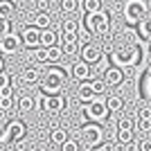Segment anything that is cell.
I'll use <instances>...</instances> for the list:
<instances>
[{
    "instance_id": "d590c367",
    "label": "cell",
    "mask_w": 151,
    "mask_h": 151,
    "mask_svg": "<svg viewBox=\"0 0 151 151\" xmlns=\"http://www.w3.org/2000/svg\"><path fill=\"white\" fill-rule=\"evenodd\" d=\"M138 149H140V151H151V140H149V138H142V140L138 142Z\"/></svg>"
},
{
    "instance_id": "ac0fdd59",
    "label": "cell",
    "mask_w": 151,
    "mask_h": 151,
    "mask_svg": "<svg viewBox=\"0 0 151 151\" xmlns=\"http://www.w3.org/2000/svg\"><path fill=\"white\" fill-rule=\"evenodd\" d=\"M65 140H68V131H65V129L59 126V129H52V131H50V142H52V145H59V147H61Z\"/></svg>"
},
{
    "instance_id": "8d00e7d4",
    "label": "cell",
    "mask_w": 151,
    "mask_h": 151,
    "mask_svg": "<svg viewBox=\"0 0 151 151\" xmlns=\"http://www.w3.org/2000/svg\"><path fill=\"white\" fill-rule=\"evenodd\" d=\"M12 95H14V86L12 83H7V86L0 88V97H12Z\"/></svg>"
},
{
    "instance_id": "9a60e30c",
    "label": "cell",
    "mask_w": 151,
    "mask_h": 151,
    "mask_svg": "<svg viewBox=\"0 0 151 151\" xmlns=\"http://www.w3.org/2000/svg\"><path fill=\"white\" fill-rule=\"evenodd\" d=\"M59 41V34L54 29H50V27H47V29H41V38H38V43L43 45V47H50V45H54Z\"/></svg>"
},
{
    "instance_id": "4316f807",
    "label": "cell",
    "mask_w": 151,
    "mask_h": 151,
    "mask_svg": "<svg viewBox=\"0 0 151 151\" xmlns=\"http://www.w3.org/2000/svg\"><path fill=\"white\" fill-rule=\"evenodd\" d=\"M81 9H83L86 14L99 12V9H101V0H81Z\"/></svg>"
},
{
    "instance_id": "30bf717a",
    "label": "cell",
    "mask_w": 151,
    "mask_h": 151,
    "mask_svg": "<svg viewBox=\"0 0 151 151\" xmlns=\"http://www.w3.org/2000/svg\"><path fill=\"white\" fill-rule=\"evenodd\" d=\"M79 52H81V59L86 63H90V65H95V63H99L101 59H104L101 47H99V45H95V43H86Z\"/></svg>"
},
{
    "instance_id": "e0dca14e",
    "label": "cell",
    "mask_w": 151,
    "mask_h": 151,
    "mask_svg": "<svg viewBox=\"0 0 151 151\" xmlns=\"http://www.w3.org/2000/svg\"><path fill=\"white\" fill-rule=\"evenodd\" d=\"M138 29H140V36H142V38L151 41V14H147L145 18L138 23Z\"/></svg>"
},
{
    "instance_id": "8fae6325",
    "label": "cell",
    "mask_w": 151,
    "mask_h": 151,
    "mask_svg": "<svg viewBox=\"0 0 151 151\" xmlns=\"http://www.w3.org/2000/svg\"><path fill=\"white\" fill-rule=\"evenodd\" d=\"M38 38H41V29H38L36 25H29V27H23V32H20V41H23V45L25 47H36L38 43Z\"/></svg>"
},
{
    "instance_id": "83f0119b",
    "label": "cell",
    "mask_w": 151,
    "mask_h": 151,
    "mask_svg": "<svg viewBox=\"0 0 151 151\" xmlns=\"http://www.w3.org/2000/svg\"><path fill=\"white\" fill-rule=\"evenodd\" d=\"M88 81H90V88H93V93H95V95H101L104 90H106V81H104V79H97V77H90Z\"/></svg>"
},
{
    "instance_id": "d4e9b609",
    "label": "cell",
    "mask_w": 151,
    "mask_h": 151,
    "mask_svg": "<svg viewBox=\"0 0 151 151\" xmlns=\"http://www.w3.org/2000/svg\"><path fill=\"white\" fill-rule=\"evenodd\" d=\"M61 50H63V57H75L79 52V41H68V43H61Z\"/></svg>"
},
{
    "instance_id": "4dcf8cb0",
    "label": "cell",
    "mask_w": 151,
    "mask_h": 151,
    "mask_svg": "<svg viewBox=\"0 0 151 151\" xmlns=\"http://www.w3.org/2000/svg\"><path fill=\"white\" fill-rule=\"evenodd\" d=\"M12 32V20L9 18H0V36H5Z\"/></svg>"
},
{
    "instance_id": "ab89813d",
    "label": "cell",
    "mask_w": 151,
    "mask_h": 151,
    "mask_svg": "<svg viewBox=\"0 0 151 151\" xmlns=\"http://www.w3.org/2000/svg\"><path fill=\"white\" fill-rule=\"evenodd\" d=\"M36 9L38 12H47V0H36Z\"/></svg>"
},
{
    "instance_id": "60d3db41",
    "label": "cell",
    "mask_w": 151,
    "mask_h": 151,
    "mask_svg": "<svg viewBox=\"0 0 151 151\" xmlns=\"http://www.w3.org/2000/svg\"><path fill=\"white\" fill-rule=\"evenodd\" d=\"M12 145L16 147V149H18V151H23V149H25V147H27V142H25V140H23V138H20V140H16V142H12Z\"/></svg>"
},
{
    "instance_id": "277c9868",
    "label": "cell",
    "mask_w": 151,
    "mask_h": 151,
    "mask_svg": "<svg viewBox=\"0 0 151 151\" xmlns=\"http://www.w3.org/2000/svg\"><path fill=\"white\" fill-rule=\"evenodd\" d=\"M108 108H106V99H90V101H86V106H83V117L88 122H104L108 117Z\"/></svg>"
},
{
    "instance_id": "ffe728a7",
    "label": "cell",
    "mask_w": 151,
    "mask_h": 151,
    "mask_svg": "<svg viewBox=\"0 0 151 151\" xmlns=\"http://www.w3.org/2000/svg\"><path fill=\"white\" fill-rule=\"evenodd\" d=\"M34 106H36L34 97H29V95L18 97V111H20V113H29V111H34Z\"/></svg>"
},
{
    "instance_id": "44dd1931",
    "label": "cell",
    "mask_w": 151,
    "mask_h": 151,
    "mask_svg": "<svg viewBox=\"0 0 151 151\" xmlns=\"http://www.w3.org/2000/svg\"><path fill=\"white\" fill-rule=\"evenodd\" d=\"M20 79H23L27 86H36V83L41 81V75L36 72V68H27L25 72H23V77H20Z\"/></svg>"
},
{
    "instance_id": "f1b7e54d",
    "label": "cell",
    "mask_w": 151,
    "mask_h": 151,
    "mask_svg": "<svg viewBox=\"0 0 151 151\" xmlns=\"http://www.w3.org/2000/svg\"><path fill=\"white\" fill-rule=\"evenodd\" d=\"M34 61L36 63H47V47L36 45V47H34Z\"/></svg>"
},
{
    "instance_id": "cb8c5ba5",
    "label": "cell",
    "mask_w": 151,
    "mask_h": 151,
    "mask_svg": "<svg viewBox=\"0 0 151 151\" xmlns=\"http://www.w3.org/2000/svg\"><path fill=\"white\" fill-rule=\"evenodd\" d=\"M34 25H36L38 29H47V27L52 25L50 14H47V12H41V14H36V18H34Z\"/></svg>"
},
{
    "instance_id": "74e56055",
    "label": "cell",
    "mask_w": 151,
    "mask_h": 151,
    "mask_svg": "<svg viewBox=\"0 0 151 151\" xmlns=\"http://www.w3.org/2000/svg\"><path fill=\"white\" fill-rule=\"evenodd\" d=\"M9 81H12V77L7 75L5 70H0V88H2V86H7V83H9Z\"/></svg>"
},
{
    "instance_id": "f546056e",
    "label": "cell",
    "mask_w": 151,
    "mask_h": 151,
    "mask_svg": "<svg viewBox=\"0 0 151 151\" xmlns=\"http://www.w3.org/2000/svg\"><path fill=\"white\" fill-rule=\"evenodd\" d=\"M135 126H138L140 133H151V117H138Z\"/></svg>"
},
{
    "instance_id": "2e32d148",
    "label": "cell",
    "mask_w": 151,
    "mask_h": 151,
    "mask_svg": "<svg viewBox=\"0 0 151 151\" xmlns=\"http://www.w3.org/2000/svg\"><path fill=\"white\" fill-rule=\"evenodd\" d=\"M77 97H79V101H90L95 97V93H93V88H90V81H83L79 88H77Z\"/></svg>"
},
{
    "instance_id": "6da1fadb",
    "label": "cell",
    "mask_w": 151,
    "mask_h": 151,
    "mask_svg": "<svg viewBox=\"0 0 151 151\" xmlns=\"http://www.w3.org/2000/svg\"><path fill=\"white\" fill-rule=\"evenodd\" d=\"M83 25L88 29V34H95V36H104L111 29V16H108L104 9L99 12H90L83 16Z\"/></svg>"
},
{
    "instance_id": "7bdbcfd3",
    "label": "cell",
    "mask_w": 151,
    "mask_h": 151,
    "mask_svg": "<svg viewBox=\"0 0 151 151\" xmlns=\"http://www.w3.org/2000/svg\"><path fill=\"white\" fill-rule=\"evenodd\" d=\"M149 52H151V45H149Z\"/></svg>"
},
{
    "instance_id": "b9f144b4",
    "label": "cell",
    "mask_w": 151,
    "mask_h": 151,
    "mask_svg": "<svg viewBox=\"0 0 151 151\" xmlns=\"http://www.w3.org/2000/svg\"><path fill=\"white\" fill-rule=\"evenodd\" d=\"M0 70H5V59H2V54H0Z\"/></svg>"
},
{
    "instance_id": "ba28073f",
    "label": "cell",
    "mask_w": 151,
    "mask_h": 151,
    "mask_svg": "<svg viewBox=\"0 0 151 151\" xmlns=\"http://www.w3.org/2000/svg\"><path fill=\"white\" fill-rule=\"evenodd\" d=\"M133 129H135V120L129 117V115H122L117 120V142L120 145H126L133 140Z\"/></svg>"
},
{
    "instance_id": "5bb4252c",
    "label": "cell",
    "mask_w": 151,
    "mask_h": 151,
    "mask_svg": "<svg viewBox=\"0 0 151 151\" xmlns=\"http://www.w3.org/2000/svg\"><path fill=\"white\" fill-rule=\"evenodd\" d=\"M72 77L75 79H90V63H86L81 59V61H77L75 65H72Z\"/></svg>"
},
{
    "instance_id": "e575fe53",
    "label": "cell",
    "mask_w": 151,
    "mask_h": 151,
    "mask_svg": "<svg viewBox=\"0 0 151 151\" xmlns=\"http://www.w3.org/2000/svg\"><path fill=\"white\" fill-rule=\"evenodd\" d=\"M77 25H79V23H77L75 18H68L63 23V32H77Z\"/></svg>"
},
{
    "instance_id": "d6a6232c",
    "label": "cell",
    "mask_w": 151,
    "mask_h": 151,
    "mask_svg": "<svg viewBox=\"0 0 151 151\" xmlns=\"http://www.w3.org/2000/svg\"><path fill=\"white\" fill-rule=\"evenodd\" d=\"M79 147H81V145H79L77 140H65V142L61 145V149H63V151H77Z\"/></svg>"
},
{
    "instance_id": "603a6c76",
    "label": "cell",
    "mask_w": 151,
    "mask_h": 151,
    "mask_svg": "<svg viewBox=\"0 0 151 151\" xmlns=\"http://www.w3.org/2000/svg\"><path fill=\"white\" fill-rule=\"evenodd\" d=\"M14 12H16V7H14L12 0H0V18H9L12 20Z\"/></svg>"
},
{
    "instance_id": "3957f363",
    "label": "cell",
    "mask_w": 151,
    "mask_h": 151,
    "mask_svg": "<svg viewBox=\"0 0 151 151\" xmlns=\"http://www.w3.org/2000/svg\"><path fill=\"white\" fill-rule=\"evenodd\" d=\"M113 61L120 68H131V65H135L140 61V47L135 43H129L126 47H117L113 52Z\"/></svg>"
},
{
    "instance_id": "7c38bea8",
    "label": "cell",
    "mask_w": 151,
    "mask_h": 151,
    "mask_svg": "<svg viewBox=\"0 0 151 151\" xmlns=\"http://www.w3.org/2000/svg\"><path fill=\"white\" fill-rule=\"evenodd\" d=\"M25 133H27V126L23 124L20 120L7 122V131H5V135H7V140H9V142H16V140L25 138Z\"/></svg>"
},
{
    "instance_id": "836d02e7",
    "label": "cell",
    "mask_w": 151,
    "mask_h": 151,
    "mask_svg": "<svg viewBox=\"0 0 151 151\" xmlns=\"http://www.w3.org/2000/svg\"><path fill=\"white\" fill-rule=\"evenodd\" d=\"M5 131H7V120H5V111H0V142H2V140H7Z\"/></svg>"
},
{
    "instance_id": "7a4b0ae2",
    "label": "cell",
    "mask_w": 151,
    "mask_h": 151,
    "mask_svg": "<svg viewBox=\"0 0 151 151\" xmlns=\"http://www.w3.org/2000/svg\"><path fill=\"white\" fill-rule=\"evenodd\" d=\"M38 83H41V90H43V93H61L63 83H65V72L54 63V68L47 70Z\"/></svg>"
},
{
    "instance_id": "7402d4cb",
    "label": "cell",
    "mask_w": 151,
    "mask_h": 151,
    "mask_svg": "<svg viewBox=\"0 0 151 151\" xmlns=\"http://www.w3.org/2000/svg\"><path fill=\"white\" fill-rule=\"evenodd\" d=\"M63 59V50H61V45H50L47 47V63H59Z\"/></svg>"
},
{
    "instance_id": "484cf974",
    "label": "cell",
    "mask_w": 151,
    "mask_h": 151,
    "mask_svg": "<svg viewBox=\"0 0 151 151\" xmlns=\"http://www.w3.org/2000/svg\"><path fill=\"white\" fill-rule=\"evenodd\" d=\"M122 106H124L122 97H108V99H106V108H108V113H117V111H122Z\"/></svg>"
},
{
    "instance_id": "1f68e13d",
    "label": "cell",
    "mask_w": 151,
    "mask_h": 151,
    "mask_svg": "<svg viewBox=\"0 0 151 151\" xmlns=\"http://www.w3.org/2000/svg\"><path fill=\"white\" fill-rule=\"evenodd\" d=\"M12 108H14V99L12 97H0V111L7 113V111H12Z\"/></svg>"
},
{
    "instance_id": "d6986e66",
    "label": "cell",
    "mask_w": 151,
    "mask_h": 151,
    "mask_svg": "<svg viewBox=\"0 0 151 151\" xmlns=\"http://www.w3.org/2000/svg\"><path fill=\"white\" fill-rule=\"evenodd\" d=\"M79 9H81V2H79V0H61V12L63 14H68V16L72 14V16H75Z\"/></svg>"
},
{
    "instance_id": "4fadbf2b",
    "label": "cell",
    "mask_w": 151,
    "mask_h": 151,
    "mask_svg": "<svg viewBox=\"0 0 151 151\" xmlns=\"http://www.w3.org/2000/svg\"><path fill=\"white\" fill-rule=\"evenodd\" d=\"M104 81H106V86H120V83L124 81V72H122V68H120V65L106 68V72H104Z\"/></svg>"
},
{
    "instance_id": "8992f818",
    "label": "cell",
    "mask_w": 151,
    "mask_h": 151,
    "mask_svg": "<svg viewBox=\"0 0 151 151\" xmlns=\"http://www.w3.org/2000/svg\"><path fill=\"white\" fill-rule=\"evenodd\" d=\"M79 133H81V140H83V147H86V149H95V147L101 142V138H104V131H101V126L97 124V122H90V124L81 126Z\"/></svg>"
},
{
    "instance_id": "f35d334b",
    "label": "cell",
    "mask_w": 151,
    "mask_h": 151,
    "mask_svg": "<svg viewBox=\"0 0 151 151\" xmlns=\"http://www.w3.org/2000/svg\"><path fill=\"white\" fill-rule=\"evenodd\" d=\"M138 117H151V108L149 106H142L138 111Z\"/></svg>"
},
{
    "instance_id": "52a82bcc",
    "label": "cell",
    "mask_w": 151,
    "mask_h": 151,
    "mask_svg": "<svg viewBox=\"0 0 151 151\" xmlns=\"http://www.w3.org/2000/svg\"><path fill=\"white\" fill-rule=\"evenodd\" d=\"M41 108H43L45 113H63L65 111V97H63L61 93H45L43 97H41Z\"/></svg>"
},
{
    "instance_id": "5b68a950",
    "label": "cell",
    "mask_w": 151,
    "mask_h": 151,
    "mask_svg": "<svg viewBox=\"0 0 151 151\" xmlns=\"http://www.w3.org/2000/svg\"><path fill=\"white\" fill-rule=\"evenodd\" d=\"M147 14H149V5H147L145 0H129L126 7H124V18L129 23H133V25H138Z\"/></svg>"
},
{
    "instance_id": "9c48e42d",
    "label": "cell",
    "mask_w": 151,
    "mask_h": 151,
    "mask_svg": "<svg viewBox=\"0 0 151 151\" xmlns=\"http://www.w3.org/2000/svg\"><path fill=\"white\" fill-rule=\"evenodd\" d=\"M20 45H23L20 36L14 34V32H9L5 36H0V54H2V57H5V54H16V52L20 50Z\"/></svg>"
}]
</instances>
